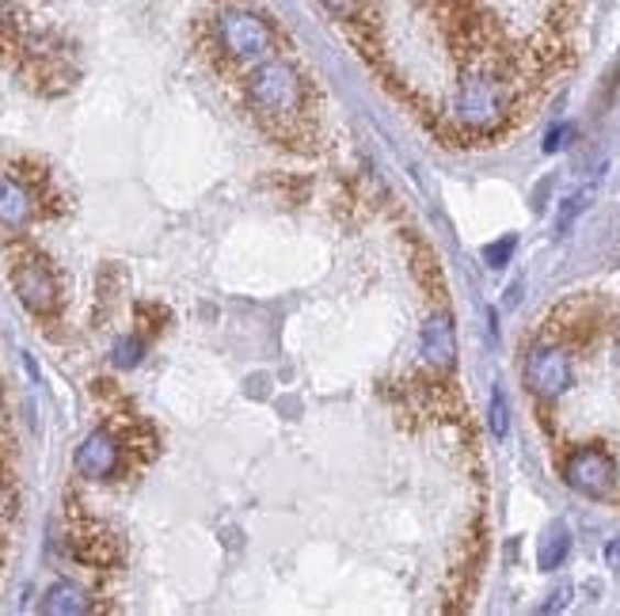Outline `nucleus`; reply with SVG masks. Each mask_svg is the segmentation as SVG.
Wrapping results in <instances>:
<instances>
[{
    "mask_svg": "<svg viewBox=\"0 0 620 616\" xmlns=\"http://www.w3.org/2000/svg\"><path fill=\"white\" fill-rule=\"evenodd\" d=\"M247 103L259 114L267 127L283 130V127H297L301 114L309 111V91H305L301 73L294 69L283 57H267V62L252 65L244 80Z\"/></svg>",
    "mask_w": 620,
    "mask_h": 616,
    "instance_id": "f257e3e1",
    "label": "nucleus"
},
{
    "mask_svg": "<svg viewBox=\"0 0 620 616\" xmlns=\"http://www.w3.org/2000/svg\"><path fill=\"white\" fill-rule=\"evenodd\" d=\"M507 85H502L499 73L491 69H468L457 85V99H453V114L465 130L473 133H491L502 127L507 119Z\"/></svg>",
    "mask_w": 620,
    "mask_h": 616,
    "instance_id": "f03ea898",
    "label": "nucleus"
},
{
    "mask_svg": "<svg viewBox=\"0 0 620 616\" xmlns=\"http://www.w3.org/2000/svg\"><path fill=\"white\" fill-rule=\"evenodd\" d=\"M218 43L240 65H259L267 57H275V31H270V23L259 20L255 12H244V8H225L218 15Z\"/></svg>",
    "mask_w": 620,
    "mask_h": 616,
    "instance_id": "7ed1b4c3",
    "label": "nucleus"
},
{
    "mask_svg": "<svg viewBox=\"0 0 620 616\" xmlns=\"http://www.w3.org/2000/svg\"><path fill=\"white\" fill-rule=\"evenodd\" d=\"M564 484L586 498H609L617 487V461L601 446H578L564 461Z\"/></svg>",
    "mask_w": 620,
    "mask_h": 616,
    "instance_id": "20e7f679",
    "label": "nucleus"
},
{
    "mask_svg": "<svg viewBox=\"0 0 620 616\" xmlns=\"http://www.w3.org/2000/svg\"><path fill=\"white\" fill-rule=\"evenodd\" d=\"M525 388L536 399H560L572 388L575 370H572V354L556 343H536L529 346L525 365H522Z\"/></svg>",
    "mask_w": 620,
    "mask_h": 616,
    "instance_id": "39448f33",
    "label": "nucleus"
},
{
    "mask_svg": "<svg viewBox=\"0 0 620 616\" xmlns=\"http://www.w3.org/2000/svg\"><path fill=\"white\" fill-rule=\"evenodd\" d=\"M122 469V438L114 430H92L77 449V472L85 480H111Z\"/></svg>",
    "mask_w": 620,
    "mask_h": 616,
    "instance_id": "423d86ee",
    "label": "nucleus"
},
{
    "mask_svg": "<svg viewBox=\"0 0 620 616\" xmlns=\"http://www.w3.org/2000/svg\"><path fill=\"white\" fill-rule=\"evenodd\" d=\"M15 282V294H20V301L31 308L35 316H49L57 308V282L54 274L46 271L43 260H27L15 266L12 274Z\"/></svg>",
    "mask_w": 620,
    "mask_h": 616,
    "instance_id": "0eeeda50",
    "label": "nucleus"
},
{
    "mask_svg": "<svg viewBox=\"0 0 620 616\" xmlns=\"http://www.w3.org/2000/svg\"><path fill=\"white\" fill-rule=\"evenodd\" d=\"M419 346H423L427 365L434 370H453L457 365V331H453V320L445 312L430 316L423 323V336H419Z\"/></svg>",
    "mask_w": 620,
    "mask_h": 616,
    "instance_id": "6e6552de",
    "label": "nucleus"
},
{
    "mask_svg": "<svg viewBox=\"0 0 620 616\" xmlns=\"http://www.w3.org/2000/svg\"><path fill=\"white\" fill-rule=\"evenodd\" d=\"M69 544H73V556H77L80 563H88V568H107V563L119 556L114 537L103 526H96V521H80V526H73Z\"/></svg>",
    "mask_w": 620,
    "mask_h": 616,
    "instance_id": "1a4fd4ad",
    "label": "nucleus"
},
{
    "mask_svg": "<svg viewBox=\"0 0 620 616\" xmlns=\"http://www.w3.org/2000/svg\"><path fill=\"white\" fill-rule=\"evenodd\" d=\"M35 218V195L20 179L0 176V224L4 229H23Z\"/></svg>",
    "mask_w": 620,
    "mask_h": 616,
    "instance_id": "9d476101",
    "label": "nucleus"
},
{
    "mask_svg": "<svg viewBox=\"0 0 620 616\" xmlns=\"http://www.w3.org/2000/svg\"><path fill=\"white\" fill-rule=\"evenodd\" d=\"M92 609V602H88V594L77 586V582H54V586L43 594V613H54V616H80Z\"/></svg>",
    "mask_w": 620,
    "mask_h": 616,
    "instance_id": "9b49d317",
    "label": "nucleus"
},
{
    "mask_svg": "<svg viewBox=\"0 0 620 616\" xmlns=\"http://www.w3.org/2000/svg\"><path fill=\"white\" fill-rule=\"evenodd\" d=\"M572 529L567 526H549L541 537V544H536V568L541 571H556L567 563V556H572Z\"/></svg>",
    "mask_w": 620,
    "mask_h": 616,
    "instance_id": "f8f14e48",
    "label": "nucleus"
},
{
    "mask_svg": "<svg viewBox=\"0 0 620 616\" xmlns=\"http://www.w3.org/2000/svg\"><path fill=\"white\" fill-rule=\"evenodd\" d=\"M487 422H491V435L495 438H507V430H510V404H507V396H502L499 385L491 388V411H487Z\"/></svg>",
    "mask_w": 620,
    "mask_h": 616,
    "instance_id": "ddd939ff",
    "label": "nucleus"
},
{
    "mask_svg": "<svg viewBox=\"0 0 620 616\" xmlns=\"http://www.w3.org/2000/svg\"><path fill=\"white\" fill-rule=\"evenodd\" d=\"M514 248H518V237L510 232V237H502V240H495V244L484 248V263L495 266V271H502V266L510 263V255H514Z\"/></svg>",
    "mask_w": 620,
    "mask_h": 616,
    "instance_id": "4468645a",
    "label": "nucleus"
},
{
    "mask_svg": "<svg viewBox=\"0 0 620 616\" xmlns=\"http://www.w3.org/2000/svg\"><path fill=\"white\" fill-rule=\"evenodd\" d=\"M142 339H122L119 346H114V365H122V370H130V365L142 362Z\"/></svg>",
    "mask_w": 620,
    "mask_h": 616,
    "instance_id": "2eb2a0df",
    "label": "nucleus"
},
{
    "mask_svg": "<svg viewBox=\"0 0 620 616\" xmlns=\"http://www.w3.org/2000/svg\"><path fill=\"white\" fill-rule=\"evenodd\" d=\"M12 510H15V491L12 484H8V476L0 472V529L8 526V518H12Z\"/></svg>",
    "mask_w": 620,
    "mask_h": 616,
    "instance_id": "dca6fc26",
    "label": "nucleus"
},
{
    "mask_svg": "<svg viewBox=\"0 0 620 616\" xmlns=\"http://www.w3.org/2000/svg\"><path fill=\"white\" fill-rule=\"evenodd\" d=\"M572 206H564V218H560V229H567V224L575 221V213H583L586 206H590V190H583V195H575V198H567Z\"/></svg>",
    "mask_w": 620,
    "mask_h": 616,
    "instance_id": "f3484780",
    "label": "nucleus"
},
{
    "mask_svg": "<svg viewBox=\"0 0 620 616\" xmlns=\"http://www.w3.org/2000/svg\"><path fill=\"white\" fill-rule=\"evenodd\" d=\"M15 35V20H12V4L8 0H0V46H8Z\"/></svg>",
    "mask_w": 620,
    "mask_h": 616,
    "instance_id": "a211bd4d",
    "label": "nucleus"
},
{
    "mask_svg": "<svg viewBox=\"0 0 620 616\" xmlns=\"http://www.w3.org/2000/svg\"><path fill=\"white\" fill-rule=\"evenodd\" d=\"M572 602V586H560L556 594H552L549 605H541V613H552V609H564V605Z\"/></svg>",
    "mask_w": 620,
    "mask_h": 616,
    "instance_id": "6ab92c4d",
    "label": "nucleus"
},
{
    "mask_svg": "<svg viewBox=\"0 0 620 616\" xmlns=\"http://www.w3.org/2000/svg\"><path fill=\"white\" fill-rule=\"evenodd\" d=\"M606 563H609L613 571H620V537L609 540V544H606Z\"/></svg>",
    "mask_w": 620,
    "mask_h": 616,
    "instance_id": "aec40b11",
    "label": "nucleus"
},
{
    "mask_svg": "<svg viewBox=\"0 0 620 616\" xmlns=\"http://www.w3.org/2000/svg\"><path fill=\"white\" fill-rule=\"evenodd\" d=\"M613 358H617V365H620V336H617V343H613Z\"/></svg>",
    "mask_w": 620,
    "mask_h": 616,
    "instance_id": "412c9836",
    "label": "nucleus"
}]
</instances>
